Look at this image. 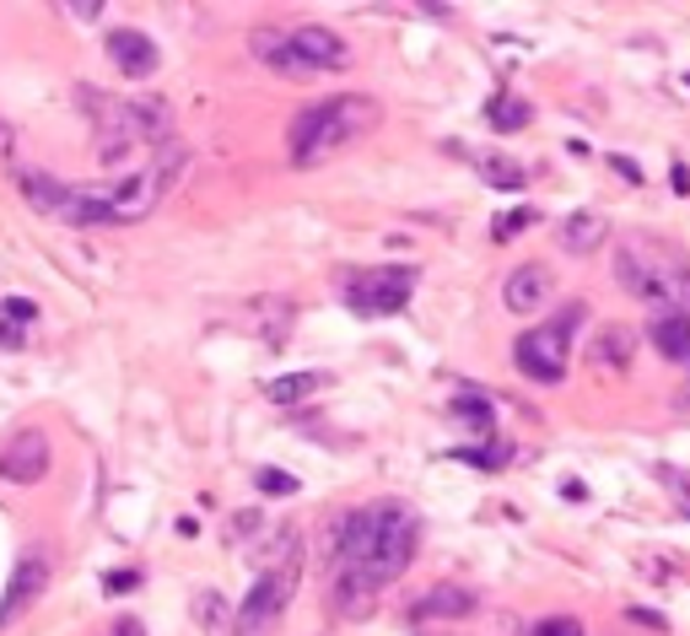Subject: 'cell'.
I'll return each mask as SVG.
<instances>
[{
	"mask_svg": "<svg viewBox=\"0 0 690 636\" xmlns=\"http://www.w3.org/2000/svg\"><path fill=\"white\" fill-rule=\"evenodd\" d=\"M324 383H329L324 372H286V378H276L265 394H271L276 405H302V399H308V394H318Z\"/></svg>",
	"mask_w": 690,
	"mask_h": 636,
	"instance_id": "cell-19",
	"label": "cell"
},
{
	"mask_svg": "<svg viewBox=\"0 0 690 636\" xmlns=\"http://www.w3.org/2000/svg\"><path fill=\"white\" fill-rule=\"evenodd\" d=\"M615 167H620V173H626L631 183H642V173H637V162H631V157H615Z\"/></svg>",
	"mask_w": 690,
	"mask_h": 636,
	"instance_id": "cell-33",
	"label": "cell"
},
{
	"mask_svg": "<svg viewBox=\"0 0 690 636\" xmlns=\"http://www.w3.org/2000/svg\"><path fill=\"white\" fill-rule=\"evenodd\" d=\"M480 167H486V178H491L497 189H518V183H524V167L507 162V157H480Z\"/></svg>",
	"mask_w": 690,
	"mask_h": 636,
	"instance_id": "cell-22",
	"label": "cell"
},
{
	"mask_svg": "<svg viewBox=\"0 0 690 636\" xmlns=\"http://www.w3.org/2000/svg\"><path fill=\"white\" fill-rule=\"evenodd\" d=\"M415 545H421V518L405 501H378V507H362V512H346L335 523V610L362 621L373 615V599L378 588L400 583L415 561Z\"/></svg>",
	"mask_w": 690,
	"mask_h": 636,
	"instance_id": "cell-1",
	"label": "cell"
},
{
	"mask_svg": "<svg viewBox=\"0 0 690 636\" xmlns=\"http://www.w3.org/2000/svg\"><path fill=\"white\" fill-rule=\"evenodd\" d=\"M0 314H5V318H16V323H27V318L38 314V308H33L27 297H5V303H0Z\"/></svg>",
	"mask_w": 690,
	"mask_h": 636,
	"instance_id": "cell-30",
	"label": "cell"
},
{
	"mask_svg": "<svg viewBox=\"0 0 690 636\" xmlns=\"http://www.w3.org/2000/svg\"><path fill=\"white\" fill-rule=\"evenodd\" d=\"M653 345L664 361H690V308H664L653 318Z\"/></svg>",
	"mask_w": 690,
	"mask_h": 636,
	"instance_id": "cell-16",
	"label": "cell"
},
{
	"mask_svg": "<svg viewBox=\"0 0 690 636\" xmlns=\"http://www.w3.org/2000/svg\"><path fill=\"white\" fill-rule=\"evenodd\" d=\"M11 157H16V130L0 119V162H11Z\"/></svg>",
	"mask_w": 690,
	"mask_h": 636,
	"instance_id": "cell-31",
	"label": "cell"
},
{
	"mask_svg": "<svg viewBox=\"0 0 690 636\" xmlns=\"http://www.w3.org/2000/svg\"><path fill=\"white\" fill-rule=\"evenodd\" d=\"M49 475V437L38 427H22L5 448H0V480L11 485H38Z\"/></svg>",
	"mask_w": 690,
	"mask_h": 636,
	"instance_id": "cell-9",
	"label": "cell"
},
{
	"mask_svg": "<svg viewBox=\"0 0 690 636\" xmlns=\"http://www.w3.org/2000/svg\"><path fill=\"white\" fill-rule=\"evenodd\" d=\"M658 475H664V485L675 491V501H680V507H686V512H690V480L680 475V470H658Z\"/></svg>",
	"mask_w": 690,
	"mask_h": 636,
	"instance_id": "cell-29",
	"label": "cell"
},
{
	"mask_svg": "<svg viewBox=\"0 0 690 636\" xmlns=\"http://www.w3.org/2000/svg\"><path fill=\"white\" fill-rule=\"evenodd\" d=\"M286 38H291V49H297V60H302L308 71H340V65L351 60V49H346V38H340L335 27L302 22V27L286 33Z\"/></svg>",
	"mask_w": 690,
	"mask_h": 636,
	"instance_id": "cell-11",
	"label": "cell"
},
{
	"mask_svg": "<svg viewBox=\"0 0 690 636\" xmlns=\"http://www.w3.org/2000/svg\"><path fill=\"white\" fill-rule=\"evenodd\" d=\"M109 60H114L130 81H146V76L156 71L162 54H156V43H151L146 33H136V27H114V33H109Z\"/></svg>",
	"mask_w": 690,
	"mask_h": 636,
	"instance_id": "cell-13",
	"label": "cell"
},
{
	"mask_svg": "<svg viewBox=\"0 0 690 636\" xmlns=\"http://www.w3.org/2000/svg\"><path fill=\"white\" fill-rule=\"evenodd\" d=\"M631 340H637V334H631L626 323H604L599 340H593V361H599V367H626V361H631Z\"/></svg>",
	"mask_w": 690,
	"mask_h": 636,
	"instance_id": "cell-18",
	"label": "cell"
},
{
	"mask_svg": "<svg viewBox=\"0 0 690 636\" xmlns=\"http://www.w3.org/2000/svg\"><path fill=\"white\" fill-rule=\"evenodd\" d=\"M249 49H254V60H260V65H271L276 76H297V81H302V76H313V71L297 60L291 38L276 33V27H254V33H249Z\"/></svg>",
	"mask_w": 690,
	"mask_h": 636,
	"instance_id": "cell-14",
	"label": "cell"
},
{
	"mask_svg": "<svg viewBox=\"0 0 690 636\" xmlns=\"http://www.w3.org/2000/svg\"><path fill=\"white\" fill-rule=\"evenodd\" d=\"M136 583H140L136 572H114V577H109V594H130Z\"/></svg>",
	"mask_w": 690,
	"mask_h": 636,
	"instance_id": "cell-32",
	"label": "cell"
},
{
	"mask_svg": "<svg viewBox=\"0 0 690 636\" xmlns=\"http://www.w3.org/2000/svg\"><path fill=\"white\" fill-rule=\"evenodd\" d=\"M184 167V147H162V157H151L146 167H130L114 189H103V205H109V221H140L156 211V200L167 194V183L178 178Z\"/></svg>",
	"mask_w": 690,
	"mask_h": 636,
	"instance_id": "cell-5",
	"label": "cell"
},
{
	"mask_svg": "<svg viewBox=\"0 0 690 636\" xmlns=\"http://www.w3.org/2000/svg\"><path fill=\"white\" fill-rule=\"evenodd\" d=\"M254 485H260L265 496H297V475H286V470H276V465H265V470L254 475Z\"/></svg>",
	"mask_w": 690,
	"mask_h": 636,
	"instance_id": "cell-24",
	"label": "cell"
},
{
	"mask_svg": "<svg viewBox=\"0 0 690 636\" xmlns=\"http://www.w3.org/2000/svg\"><path fill=\"white\" fill-rule=\"evenodd\" d=\"M43 588H49V556H43V550H27V556L16 561L11 583H5V599H0V632H5L16 615H27V610L38 605Z\"/></svg>",
	"mask_w": 690,
	"mask_h": 636,
	"instance_id": "cell-10",
	"label": "cell"
},
{
	"mask_svg": "<svg viewBox=\"0 0 690 636\" xmlns=\"http://www.w3.org/2000/svg\"><path fill=\"white\" fill-rule=\"evenodd\" d=\"M16 189H22V200H27L38 216H49V221H65V227H103V221H109L103 194L71 189V183H60V178L43 173V167H16Z\"/></svg>",
	"mask_w": 690,
	"mask_h": 636,
	"instance_id": "cell-4",
	"label": "cell"
},
{
	"mask_svg": "<svg viewBox=\"0 0 690 636\" xmlns=\"http://www.w3.org/2000/svg\"><path fill=\"white\" fill-rule=\"evenodd\" d=\"M529 221H535V211H507V216L497 221V243H507V238H513V232H524Z\"/></svg>",
	"mask_w": 690,
	"mask_h": 636,
	"instance_id": "cell-28",
	"label": "cell"
},
{
	"mask_svg": "<svg viewBox=\"0 0 690 636\" xmlns=\"http://www.w3.org/2000/svg\"><path fill=\"white\" fill-rule=\"evenodd\" d=\"M286 594H291V561L280 572H260L249 599L238 605V636H254L260 626H271L280 615V605H286Z\"/></svg>",
	"mask_w": 690,
	"mask_h": 636,
	"instance_id": "cell-8",
	"label": "cell"
},
{
	"mask_svg": "<svg viewBox=\"0 0 690 636\" xmlns=\"http://www.w3.org/2000/svg\"><path fill=\"white\" fill-rule=\"evenodd\" d=\"M615 276L631 297L642 303H686L690 297V259L669 243H653V238H626L615 249Z\"/></svg>",
	"mask_w": 690,
	"mask_h": 636,
	"instance_id": "cell-3",
	"label": "cell"
},
{
	"mask_svg": "<svg viewBox=\"0 0 690 636\" xmlns=\"http://www.w3.org/2000/svg\"><path fill=\"white\" fill-rule=\"evenodd\" d=\"M114 636H146V632H140V621H120V626H114Z\"/></svg>",
	"mask_w": 690,
	"mask_h": 636,
	"instance_id": "cell-34",
	"label": "cell"
},
{
	"mask_svg": "<svg viewBox=\"0 0 690 636\" xmlns=\"http://www.w3.org/2000/svg\"><path fill=\"white\" fill-rule=\"evenodd\" d=\"M453 416L469 421L475 432H491V399L486 394H453Z\"/></svg>",
	"mask_w": 690,
	"mask_h": 636,
	"instance_id": "cell-21",
	"label": "cell"
},
{
	"mask_svg": "<svg viewBox=\"0 0 690 636\" xmlns=\"http://www.w3.org/2000/svg\"><path fill=\"white\" fill-rule=\"evenodd\" d=\"M469 610H475V594L459 588V583H437V588H426V594L415 599V615H431V621H459V615H469Z\"/></svg>",
	"mask_w": 690,
	"mask_h": 636,
	"instance_id": "cell-17",
	"label": "cell"
},
{
	"mask_svg": "<svg viewBox=\"0 0 690 636\" xmlns=\"http://www.w3.org/2000/svg\"><path fill=\"white\" fill-rule=\"evenodd\" d=\"M373 125H378V103L373 98L346 92V98L313 103L291 125V162L297 167H318V162H329L335 152H346L356 136H367Z\"/></svg>",
	"mask_w": 690,
	"mask_h": 636,
	"instance_id": "cell-2",
	"label": "cell"
},
{
	"mask_svg": "<svg viewBox=\"0 0 690 636\" xmlns=\"http://www.w3.org/2000/svg\"><path fill=\"white\" fill-rule=\"evenodd\" d=\"M22 345H27V323L0 314V351H22Z\"/></svg>",
	"mask_w": 690,
	"mask_h": 636,
	"instance_id": "cell-27",
	"label": "cell"
},
{
	"mask_svg": "<svg viewBox=\"0 0 690 636\" xmlns=\"http://www.w3.org/2000/svg\"><path fill=\"white\" fill-rule=\"evenodd\" d=\"M529 636H582V626H577L572 615H545V621H540Z\"/></svg>",
	"mask_w": 690,
	"mask_h": 636,
	"instance_id": "cell-26",
	"label": "cell"
},
{
	"mask_svg": "<svg viewBox=\"0 0 690 636\" xmlns=\"http://www.w3.org/2000/svg\"><path fill=\"white\" fill-rule=\"evenodd\" d=\"M459 459H464V465H480V470H502V465L513 459V448H507V443H497V448H459Z\"/></svg>",
	"mask_w": 690,
	"mask_h": 636,
	"instance_id": "cell-23",
	"label": "cell"
},
{
	"mask_svg": "<svg viewBox=\"0 0 690 636\" xmlns=\"http://www.w3.org/2000/svg\"><path fill=\"white\" fill-rule=\"evenodd\" d=\"M577 314H582V308H572L566 323H545V329L518 334V340H513V361H518V372H529L535 383H561V378H566V334H572Z\"/></svg>",
	"mask_w": 690,
	"mask_h": 636,
	"instance_id": "cell-7",
	"label": "cell"
},
{
	"mask_svg": "<svg viewBox=\"0 0 690 636\" xmlns=\"http://www.w3.org/2000/svg\"><path fill=\"white\" fill-rule=\"evenodd\" d=\"M604 238H610V221H604L599 211H572V216L561 221V249H566V254H577V259L599 254V249H604Z\"/></svg>",
	"mask_w": 690,
	"mask_h": 636,
	"instance_id": "cell-15",
	"label": "cell"
},
{
	"mask_svg": "<svg viewBox=\"0 0 690 636\" xmlns=\"http://www.w3.org/2000/svg\"><path fill=\"white\" fill-rule=\"evenodd\" d=\"M502 303H507L513 314H540L545 303H555L551 265H518V270L507 276V287H502Z\"/></svg>",
	"mask_w": 690,
	"mask_h": 636,
	"instance_id": "cell-12",
	"label": "cell"
},
{
	"mask_svg": "<svg viewBox=\"0 0 690 636\" xmlns=\"http://www.w3.org/2000/svg\"><path fill=\"white\" fill-rule=\"evenodd\" d=\"M486 114H491V125H497V130H518V125H529V103H524V98H513V92H497Z\"/></svg>",
	"mask_w": 690,
	"mask_h": 636,
	"instance_id": "cell-20",
	"label": "cell"
},
{
	"mask_svg": "<svg viewBox=\"0 0 690 636\" xmlns=\"http://www.w3.org/2000/svg\"><path fill=\"white\" fill-rule=\"evenodd\" d=\"M340 292L356 314L378 318V314H400L415 292V270L394 265V270H356V276H340Z\"/></svg>",
	"mask_w": 690,
	"mask_h": 636,
	"instance_id": "cell-6",
	"label": "cell"
},
{
	"mask_svg": "<svg viewBox=\"0 0 690 636\" xmlns=\"http://www.w3.org/2000/svg\"><path fill=\"white\" fill-rule=\"evenodd\" d=\"M195 615H200V626L216 632V626H227V599H222V594H200V599H195Z\"/></svg>",
	"mask_w": 690,
	"mask_h": 636,
	"instance_id": "cell-25",
	"label": "cell"
}]
</instances>
